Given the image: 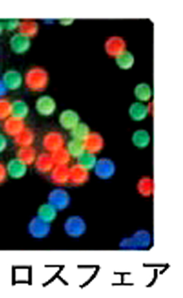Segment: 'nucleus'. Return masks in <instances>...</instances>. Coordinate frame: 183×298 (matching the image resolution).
Segmentation results:
<instances>
[{"label":"nucleus","instance_id":"f257e3e1","mask_svg":"<svg viewBox=\"0 0 183 298\" xmlns=\"http://www.w3.org/2000/svg\"><path fill=\"white\" fill-rule=\"evenodd\" d=\"M27 87L33 91H42L47 87L49 82L48 72L41 67L36 66L26 72L23 78Z\"/></svg>","mask_w":183,"mask_h":298},{"label":"nucleus","instance_id":"f03ea898","mask_svg":"<svg viewBox=\"0 0 183 298\" xmlns=\"http://www.w3.org/2000/svg\"><path fill=\"white\" fill-rule=\"evenodd\" d=\"M151 243V235L149 231L139 230L133 235L122 239L120 246L124 250H141L149 246Z\"/></svg>","mask_w":183,"mask_h":298},{"label":"nucleus","instance_id":"7ed1b4c3","mask_svg":"<svg viewBox=\"0 0 183 298\" xmlns=\"http://www.w3.org/2000/svg\"><path fill=\"white\" fill-rule=\"evenodd\" d=\"M85 221L80 216H72L67 220L65 224V230L67 234L73 238H79L86 230Z\"/></svg>","mask_w":183,"mask_h":298},{"label":"nucleus","instance_id":"20e7f679","mask_svg":"<svg viewBox=\"0 0 183 298\" xmlns=\"http://www.w3.org/2000/svg\"><path fill=\"white\" fill-rule=\"evenodd\" d=\"M65 138L61 133L52 131L47 133L43 137V145L46 151L51 153L63 148L65 146Z\"/></svg>","mask_w":183,"mask_h":298},{"label":"nucleus","instance_id":"39448f33","mask_svg":"<svg viewBox=\"0 0 183 298\" xmlns=\"http://www.w3.org/2000/svg\"><path fill=\"white\" fill-rule=\"evenodd\" d=\"M95 175L102 179L111 178L115 172L114 162L108 158H101L97 160L94 167Z\"/></svg>","mask_w":183,"mask_h":298},{"label":"nucleus","instance_id":"423d86ee","mask_svg":"<svg viewBox=\"0 0 183 298\" xmlns=\"http://www.w3.org/2000/svg\"><path fill=\"white\" fill-rule=\"evenodd\" d=\"M11 51L16 54L27 53L31 46V40L29 37L19 33L14 34L10 40Z\"/></svg>","mask_w":183,"mask_h":298},{"label":"nucleus","instance_id":"0eeeda50","mask_svg":"<svg viewBox=\"0 0 183 298\" xmlns=\"http://www.w3.org/2000/svg\"><path fill=\"white\" fill-rule=\"evenodd\" d=\"M89 173L78 164L69 167V183L73 186H79L88 182Z\"/></svg>","mask_w":183,"mask_h":298},{"label":"nucleus","instance_id":"6e6552de","mask_svg":"<svg viewBox=\"0 0 183 298\" xmlns=\"http://www.w3.org/2000/svg\"><path fill=\"white\" fill-rule=\"evenodd\" d=\"M83 143L85 152L94 155L100 153L104 147L102 136L97 132H90L83 140Z\"/></svg>","mask_w":183,"mask_h":298},{"label":"nucleus","instance_id":"1a4fd4ad","mask_svg":"<svg viewBox=\"0 0 183 298\" xmlns=\"http://www.w3.org/2000/svg\"><path fill=\"white\" fill-rule=\"evenodd\" d=\"M56 104L53 97L48 95H43L37 99L36 109L38 114L44 117L53 115L56 111Z\"/></svg>","mask_w":183,"mask_h":298},{"label":"nucleus","instance_id":"9d476101","mask_svg":"<svg viewBox=\"0 0 183 298\" xmlns=\"http://www.w3.org/2000/svg\"><path fill=\"white\" fill-rule=\"evenodd\" d=\"M23 77L21 73L14 69H10L5 72L3 76V82L4 85L11 90H16L22 86Z\"/></svg>","mask_w":183,"mask_h":298},{"label":"nucleus","instance_id":"9b49d317","mask_svg":"<svg viewBox=\"0 0 183 298\" xmlns=\"http://www.w3.org/2000/svg\"><path fill=\"white\" fill-rule=\"evenodd\" d=\"M50 231V224L39 218L32 221L29 226V231L31 235L36 238H44L48 235Z\"/></svg>","mask_w":183,"mask_h":298},{"label":"nucleus","instance_id":"f8f14e48","mask_svg":"<svg viewBox=\"0 0 183 298\" xmlns=\"http://www.w3.org/2000/svg\"><path fill=\"white\" fill-rule=\"evenodd\" d=\"M25 127L24 120L20 119L13 116H11L5 121L4 125L6 134L14 137L18 135Z\"/></svg>","mask_w":183,"mask_h":298},{"label":"nucleus","instance_id":"ddd939ff","mask_svg":"<svg viewBox=\"0 0 183 298\" xmlns=\"http://www.w3.org/2000/svg\"><path fill=\"white\" fill-rule=\"evenodd\" d=\"M79 115L73 110H66L60 114L59 122L60 126L66 130H71L80 123Z\"/></svg>","mask_w":183,"mask_h":298},{"label":"nucleus","instance_id":"4468645a","mask_svg":"<svg viewBox=\"0 0 183 298\" xmlns=\"http://www.w3.org/2000/svg\"><path fill=\"white\" fill-rule=\"evenodd\" d=\"M70 203L68 193L65 190L56 189L51 193L50 204L56 209L63 210L68 207Z\"/></svg>","mask_w":183,"mask_h":298},{"label":"nucleus","instance_id":"2eb2a0df","mask_svg":"<svg viewBox=\"0 0 183 298\" xmlns=\"http://www.w3.org/2000/svg\"><path fill=\"white\" fill-rule=\"evenodd\" d=\"M50 178L53 183L57 185H65L69 183V167L68 166L57 165L50 172Z\"/></svg>","mask_w":183,"mask_h":298},{"label":"nucleus","instance_id":"dca6fc26","mask_svg":"<svg viewBox=\"0 0 183 298\" xmlns=\"http://www.w3.org/2000/svg\"><path fill=\"white\" fill-rule=\"evenodd\" d=\"M39 24L33 19H25L20 21L18 33L31 39L36 36L39 32Z\"/></svg>","mask_w":183,"mask_h":298},{"label":"nucleus","instance_id":"f3484780","mask_svg":"<svg viewBox=\"0 0 183 298\" xmlns=\"http://www.w3.org/2000/svg\"><path fill=\"white\" fill-rule=\"evenodd\" d=\"M34 163L37 170L42 173H50L55 166L51 155L47 153H42L37 156Z\"/></svg>","mask_w":183,"mask_h":298},{"label":"nucleus","instance_id":"a211bd4d","mask_svg":"<svg viewBox=\"0 0 183 298\" xmlns=\"http://www.w3.org/2000/svg\"><path fill=\"white\" fill-rule=\"evenodd\" d=\"M126 42L119 37H111L107 40L106 48L107 53L117 57L126 51Z\"/></svg>","mask_w":183,"mask_h":298},{"label":"nucleus","instance_id":"6ab92c4d","mask_svg":"<svg viewBox=\"0 0 183 298\" xmlns=\"http://www.w3.org/2000/svg\"><path fill=\"white\" fill-rule=\"evenodd\" d=\"M8 174L14 178H20L24 176L27 171V166L18 159H13L8 164L7 168Z\"/></svg>","mask_w":183,"mask_h":298},{"label":"nucleus","instance_id":"aec40b11","mask_svg":"<svg viewBox=\"0 0 183 298\" xmlns=\"http://www.w3.org/2000/svg\"><path fill=\"white\" fill-rule=\"evenodd\" d=\"M149 112V108L141 102L133 104L129 110L130 117L135 121L143 120L147 117Z\"/></svg>","mask_w":183,"mask_h":298},{"label":"nucleus","instance_id":"412c9836","mask_svg":"<svg viewBox=\"0 0 183 298\" xmlns=\"http://www.w3.org/2000/svg\"><path fill=\"white\" fill-rule=\"evenodd\" d=\"M37 158L36 152L33 147H21L17 153V158L22 163L28 166L33 164Z\"/></svg>","mask_w":183,"mask_h":298},{"label":"nucleus","instance_id":"4be33fe9","mask_svg":"<svg viewBox=\"0 0 183 298\" xmlns=\"http://www.w3.org/2000/svg\"><path fill=\"white\" fill-rule=\"evenodd\" d=\"M34 138L35 136L33 131L27 127L14 137L16 143L20 147L31 146L34 142Z\"/></svg>","mask_w":183,"mask_h":298},{"label":"nucleus","instance_id":"5701e85b","mask_svg":"<svg viewBox=\"0 0 183 298\" xmlns=\"http://www.w3.org/2000/svg\"><path fill=\"white\" fill-rule=\"evenodd\" d=\"M29 114L27 104L22 100H16L12 103L11 116L24 120Z\"/></svg>","mask_w":183,"mask_h":298},{"label":"nucleus","instance_id":"b1692460","mask_svg":"<svg viewBox=\"0 0 183 298\" xmlns=\"http://www.w3.org/2000/svg\"><path fill=\"white\" fill-rule=\"evenodd\" d=\"M138 190L139 193L144 196H150L153 194L154 183L153 179L148 176L142 178L138 182Z\"/></svg>","mask_w":183,"mask_h":298},{"label":"nucleus","instance_id":"393cba45","mask_svg":"<svg viewBox=\"0 0 183 298\" xmlns=\"http://www.w3.org/2000/svg\"><path fill=\"white\" fill-rule=\"evenodd\" d=\"M77 164L89 171L90 170L94 169L97 159L95 155L85 152L77 158Z\"/></svg>","mask_w":183,"mask_h":298},{"label":"nucleus","instance_id":"a878e982","mask_svg":"<svg viewBox=\"0 0 183 298\" xmlns=\"http://www.w3.org/2000/svg\"><path fill=\"white\" fill-rule=\"evenodd\" d=\"M52 159L54 161L55 166L62 165V166H68L71 161V156L69 154L68 150L65 147L57 150V151L51 153Z\"/></svg>","mask_w":183,"mask_h":298},{"label":"nucleus","instance_id":"bb28decb","mask_svg":"<svg viewBox=\"0 0 183 298\" xmlns=\"http://www.w3.org/2000/svg\"><path fill=\"white\" fill-rule=\"evenodd\" d=\"M132 141L136 146L144 148L149 145L150 137L149 133L145 130H138L134 133Z\"/></svg>","mask_w":183,"mask_h":298},{"label":"nucleus","instance_id":"cd10ccee","mask_svg":"<svg viewBox=\"0 0 183 298\" xmlns=\"http://www.w3.org/2000/svg\"><path fill=\"white\" fill-rule=\"evenodd\" d=\"M56 217V209L51 204L43 205L39 210V218L46 222L54 221Z\"/></svg>","mask_w":183,"mask_h":298},{"label":"nucleus","instance_id":"c85d7f7f","mask_svg":"<svg viewBox=\"0 0 183 298\" xmlns=\"http://www.w3.org/2000/svg\"><path fill=\"white\" fill-rule=\"evenodd\" d=\"M66 149L68 150L72 158H78L85 152L83 140L74 139V138L69 141Z\"/></svg>","mask_w":183,"mask_h":298},{"label":"nucleus","instance_id":"c756f323","mask_svg":"<svg viewBox=\"0 0 183 298\" xmlns=\"http://www.w3.org/2000/svg\"><path fill=\"white\" fill-rule=\"evenodd\" d=\"M136 98L140 101H148L152 97V91L147 83H141L136 86L135 90Z\"/></svg>","mask_w":183,"mask_h":298},{"label":"nucleus","instance_id":"7c9ffc66","mask_svg":"<svg viewBox=\"0 0 183 298\" xmlns=\"http://www.w3.org/2000/svg\"><path fill=\"white\" fill-rule=\"evenodd\" d=\"M90 132L89 127L86 124L79 123L71 130V135L74 139L84 140Z\"/></svg>","mask_w":183,"mask_h":298},{"label":"nucleus","instance_id":"2f4dec72","mask_svg":"<svg viewBox=\"0 0 183 298\" xmlns=\"http://www.w3.org/2000/svg\"><path fill=\"white\" fill-rule=\"evenodd\" d=\"M116 63L121 69H130L133 65L134 57L130 52L126 51L116 57Z\"/></svg>","mask_w":183,"mask_h":298},{"label":"nucleus","instance_id":"473e14b6","mask_svg":"<svg viewBox=\"0 0 183 298\" xmlns=\"http://www.w3.org/2000/svg\"><path fill=\"white\" fill-rule=\"evenodd\" d=\"M12 103L6 99H0V121H5L11 116Z\"/></svg>","mask_w":183,"mask_h":298},{"label":"nucleus","instance_id":"72a5a7b5","mask_svg":"<svg viewBox=\"0 0 183 298\" xmlns=\"http://www.w3.org/2000/svg\"><path fill=\"white\" fill-rule=\"evenodd\" d=\"M20 22V20L16 19L6 20L4 21L5 30L10 31L18 30Z\"/></svg>","mask_w":183,"mask_h":298},{"label":"nucleus","instance_id":"f704fd0d","mask_svg":"<svg viewBox=\"0 0 183 298\" xmlns=\"http://www.w3.org/2000/svg\"><path fill=\"white\" fill-rule=\"evenodd\" d=\"M8 171L7 167L0 163V184H2L7 179Z\"/></svg>","mask_w":183,"mask_h":298},{"label":"nucleus","instance_id":"c9c22d12","mask_svg":"<svg viewBox=\"0 0 183 298\" xmlns=\"http://www.w3.org/2000/svg\"><path fill=\"white\" fill-rule=\"evenodd\" d=\"M7 146V140L4 135L0 134V153L4 152Z\"/></svg>","mask_w":183,"mask_h":298},{"label":"nucleus","instance_id":"e433bc0d","mask_svg":"<svg viewBox=\"0 0 183 298\" xmlns=\"http://www.w3.org/2000/svg\"><path fill=\"white\" fill-rule=\"evenodd\" d=\"M5 30L4 22L0 20V34H2Z\"/></svg>","mask_w":183,"mask_h":298},{"label":"nucleus","instance_id":"4c0bfd02","mask_svg":"<svg viewBox=\"0 0 183 298\" xmlns=\"http://www.w3.org/2000/svg\"><path fill=\"white\" fill-rule=\"evenodd\" d=\"M70 20H71L63 19L62 20H61L60 23L63 25H69L70 24Z\"/></svg>","mask_w":183,"mask_h":298}]
</instances>
